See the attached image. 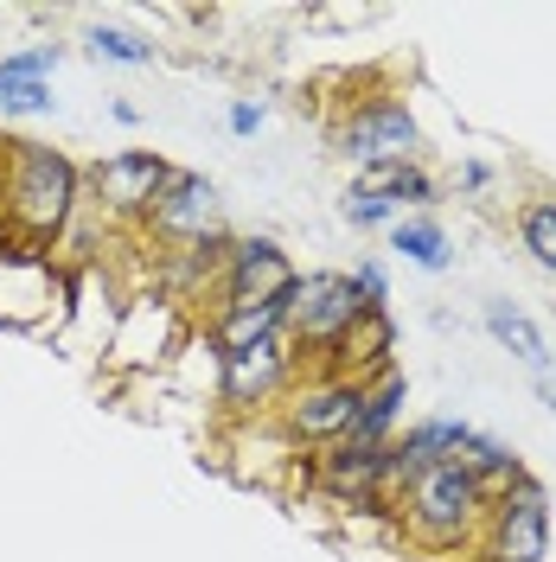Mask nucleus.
Wrapping results in <instances>:
<instances>
[{"label": "nucleus", "mask_w": 556, "mask_h": 562, "mask_svg": "<svg viewBox=\"0 0 556 562\" xmlns=\"http://www.w3.org/2000/svg\"><path fill=\"white\" fill-rule=\"evenodd\" d=\"M340 211H346V224H358V231H371V224H390V217H397V205H390V199H378V192H358V186L340 199Z\"/></svg>", "instance_id": "aec40b11"}, {"label": "nucleus", "mask_w": 556, "mask_h": 562, "mask_svg": "<svg viewBox=\"0 0 556 562\" xmlns=\"http://www.w3.org/2000/svg\"><path fill=\"white\" fill-rule=\"evenodd\" d=\"M358 192H378L390 205H422V199H435V186L422 173L416 160H390V167H365L358 173Z\"/></svg>", "instance_id": "ddd939ff"}, {"label": "nucleus", "mask_w": 556, "mask_h": 562, "mask_svg": "<svg viewBox=\"0 0 556 562\" xmlns=\"http://www.w3.org/2000/svg\"><path fill=\"white\" fill-rule=\"evenodd\" d=\"M397 416H403V378H397V364H390L383 378H371V384L358 390V416H352L346 441L352 448H390Z\"/></svg>", "instance_id": "9b49d317"}, {"label": "nucleus", "mask_w": 556, "mask_h": 562, "mask_svg": "<svg viewBox=\"0 0 556 562\" xmlns=\"http://www.w3.org/2000/svg\"><path fill=\"white\" fill-rule=\"evenodd\" d=\"M524 249L544 262V269H556V205H524Z\"/></svg>", "instance_id": "a211bd4d"}, {"label": "nucleus", "mask_w": 556, "mask_h": 562, "mask_svg": "<svg viewBox=\"0 0 556 562\" xmlns=\"http://www.w3.org/2000/svg\"><path fill=\"white\" fill-rule=\"evenodd\" d=\"M84 211L77 160L33 135L0 140V256L7 262H45V249L65 237Z\"/></svg>", "instance_id": "f257e3e1"}, {"label": "nucleus", "mask_w": 556, "mask_h": 562, "mask_svg": "<svg viewBox=\"0 0 556 562\" xmlns=\"http://www.w3.org/2000/svg\"><path fill=\"white\" fill-rule=\"evenodd\" d=\"M487 557L492 562H544L551 557V498L537 480H512L487 505Z\"/></svg>", "instance_id": "423d86ee"}, {"label": "nucleus", "mask_w": 556, "mask_h": 562, "mask_svg": "<svg viewBox=\"0 0 556 562\" xmlns=\"http://www.w3.org/2000/svg\"><path fill=\"white\" fill-rule=\"evenodd\" d=\"M537 390L551 396V409H556V364H551V371H537Z\"/></svg>", "instance_id": "5701e85b"}, {"label": "nucleus", "mask_w": 556, "mask_h": 562, "mask_svg": "<svg viewBox=\"0 0 556 562\" xmlns=\"http://www.w3.org/2000/svg\"><path fill=\"white\" fill-rule=\"evenodd\" d=\"M460 467H467L480 486H487V480H492V486H512V480L524 473L519 454H512L505 441H492V435H467V448H460Z\"/></svg>", "instance_id": "2eb2a0df"}, {"label": "nucleus", "mask_w": 556, "mask_h": 562, "mask_svg": "<svg viewBox=\"0 0 556 562\" xmlns=\"http://www.w3.org/2000/svg\"><path fill=\"white\" fill-rule=\"evenodd\" d=\"M390 249H397V256H410V262L429 269V276H442V269H448V231H442V224H429V217L397 224V231H390Z\"/></svg>", "instance_id": "4468645a"}, {"label": "nucleus", "mask_w": 556, "mask_h": 562, "mask_svg": "<svg viewBox=\"0 0 556 562\" xmlns=\"http://www.w3.org/2000/svg\"><path fill=\"white\" fill-rule=\"evenodd\" d=\"M416 147H422L416 115H410V103H390V97L358 103L346 115V128H340V154L358 160V173L365 167H390V160H416Z\"/></svg>", "instance_id": "6e6552de"}, {"label": "nucleus", "mask_w": 556, "mask_h": 562, "mask_svg": "<svg viewBox=\"0 0 556 562\" xmlns=\"http://www.w3.org/2000/svg\"><path fill=\"white\" fill-rule=\"evenodd\" d=\"M358 390L365 384L333 378V371H301V384L281 396V435L301 448H340L358 416Z\"/></svg>", "instance_id": "39448f33"}, {"label": "nucleus", "mask_w": 556, "mask_h": 562, "mask_svg": "<svg viewBox=\"0 0 556 562\" xmlns=\"http://www.w3.org/2000/svg\"><path fill=\"white\" fill-rule=\"evenodd\" d=\"M224 128H231V135H256V128H263V103H231Z\"/></svg>", "instance_id": "4be33fe9"}, {"label": "nucleus", "mask_w": 556, "mask_h": 562, "mask_svg": "<svg viewBox=\"0 0 556 562\" xmlns=\"http://www.w3.org/2000/svg\"><path fill=\"white\" fill-rule=\"evenodd\" d=\"M352 288H358L365 314H383V294H390V281H383V269H378V262H358V276H352Z\"/></svg>", "instance_id": "412c9836"}, {"label": "nucleus", "mask_w": 556, "mask_h": 562, "mask_svg": "<svg viewBox=\"0 0 556 562\" xmlns=\"http://www.w3.org/2000/svg\"><path fill=\"white\" fill-rule=\"evenodd\" d=\"M397 505H403V525L416 530L429 550H460L474 530H487L492 492L480 486L460 460H442V467L410 473L403 492H397Z\"/></svg>", "instance_id": "f03ea898"}, {"label": "nucleus", "mask_w": 556, "mask_h": 562, "mask_svg": "<svg viewBox=\"0 0 556 562\" xmlns=\"http://www.w3.org/2000/svg\"><path fill=\"white\" fill-rule=\"evenodd\" d=\"M147 237L167 249H192L205 244V237H218V186H211L205 173H179L167 179V192L154 199V211H147Z\"/></svg>", "instance_id": "9d476101"}, {"label": "nucleus", "mask_w": 556, "mask_h": 562, "mask_svg": "<svg viewBox=\"0 0 556 562\" xmlns=\"http://www.w3.org/2000/svg\"><path fill=\"white\" fill-rule=\"evenodd\" d=\"M301 364L308 358L294 351L288 333L256 339V346H237V351H218V403L237 409V416L263 409V403H281L288 390L301 384Z\"/></svg>", "instance_id": "7ed1b4c3"}, {"label": "nucleus", "mask_w": 556, "mask_h": 562, "mask_svg": "<svg viewBox=\"0 0 556 562\" xmlns=\"http://www.w3.org/2000/svg\"><path fill=\"white\" fill-rule=\"evenodd\" d=\"M167 179H174V167L154 147H122V154H109V160L90 167V192H97V205L109 217H141L147 224V211L167 192Z\"/></svg>", "instance_id": "1a4fd4ad"}, {"label": "nucleus", "mask_w": 556, "mask_h": 562, "mask_svg": "<svg viewBox=\"0 0 556 562\" xmlns=\"http://www.w3.org/2000/svg\"><path fill=\"white\" fill-rule=\"evenodd\" d=\"M365 314V301H358V288L352 276H301L294 281V294H288V339L301 358H313V371H320V358L346 339L352 326Z\"/></svg>", "instance_id": "20e7f679"}, {"label": "nucleus", "mask_w": 556, "mask_h": 562, "mask_svg": "<svg viewBox=\"0 0 556 562\" xmlns=\"http://www.w3.org/2000/svg\"><path fill=\"white\" fill-rule=\"evenodd\" d=\"M294 262L276 237H231L224 276H218V307H269L294 294Z\"/></svg>", "instance_id": "0eeeda50"}, {"label": "nucleus", "mask_w": 556, "mask_h": 562, "mask_svg": "<svg viewBox=\"0 0 556 562\" xmlns=\"http://www.w3.org/2000/svg\"><path fill=\"white\" fill-rule=\"evenodd\" d=\"M52 70H58V45H26V52L0 58V77H33V83H45Z\"/></svg>", "instance_id": "6ab92c4d"}, {"label": "nucleus", "mask_w": 556, "mask_h": 562, "mask_svg": "<svg viewBox=\"0 0 556 562\" xmlns=\"http://www.w3.org/2000/svg\"><path fill=\"white\" fill-rule=\"evenodd\" d=\"M487 333H492L505 351H512V358H524L531 371H551L544 333L531 326V314H524V307H512V301H487Z\"/></svg>", "instance_id": "f8f14e48"}, {"label": "nucleus", "mask_w": 556, "mask_h": 562, "mask_svg": "<svg viewBox=\"0 0 556 562\" xmlns=\"http://www.w3.org/2000/svg\"><path fill=\"white\" fill-rule=\"evenodd\" d=\"M97 58H109V65H154V38L129 33V26H90V38H84Z\"/></svg>", "instance_id": "dca6fc26"}, {"label": "nucleus", "mask_w": 556, "mask_h": 562, "mask_svg": "<svg viewBox=\"0 0 556 562\" xmlns=\"http://www.w3.org/2000/svg\"><path fill=\"white\" fill-rule=\"evenodd\" d=\"M45 109H52V83L0 77V115H45Z\"/></svg>", "instance_id": "f3484780"}]
</instances>
